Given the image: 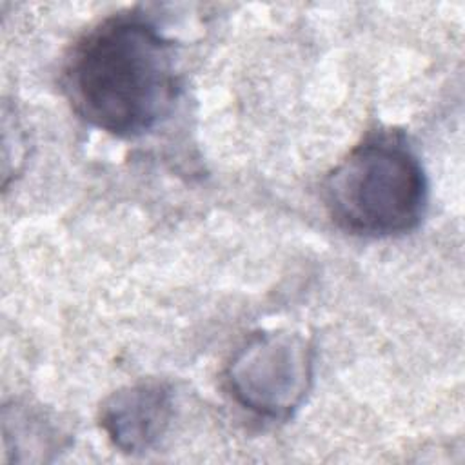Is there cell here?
Here are the masks:
<instances>
[{
    "instance_id": "obj_3",
    "label": "cell",
    "mask_w": 465,
    "mask_h": 465,
    "mask_svg": "<svg viewBox=\"0 0 465 465\" xmlns=\"http://www.w3.org/2000/svg\"><path fill=\"white\" fill-rule=\"evenodd\" d=\"M234 398L267 418H287L303 401L312 380V356L298 334L251 338L227 371Z\"/></svg>"
},
{
    "instance_id": "obj_4",
    "label": "cell",
    "mask_w": 465,
    "mask_h": 465,
    "mask_svg": "<svg viewBox=\"0 0 465 465\" xmlns=\"http://www.w3.org/2000/svg\"><path fill=\"white\" fill-rule=\"evenodd\" d=\"M173 414L169 389L160 381H140L114 392L102 407V427L124 452L149 450L167 430Z\"/></svg>"
},
{
    "instance_id": "obj_1",
    "label": "cell",
    "mask_w": 465,
    "mask_h": 465,
    "mask_svg": "<svg viewBox=\"0 0 465 465\" xmlns=\"http://www.w3.org/2000/svg\"><path fill=\"white\" fill-rule=\"evenodd\" d=\"M65 89L91 125L114 136L143 134L169 114L176 98L173 45L145 18L114 15L73 49Z\"/></svg>"
},
{
    "instance_id": "obj_2",
    "label": "cell",
    "mask_w": 465,
    "mask_h": 465,
    "mask_svg": "<svg viewBox=\"0 0 465 465\" xmlns=\"http://www.w3.org/2000/svg\"><path fill=\"white\" fill-rule=\"evenodd\" d=\"M332 220L354 234L391 236L414 229L427 202L423 167L400 133L356 145L323 183Z\"/></svg>"
}]
</instances>
